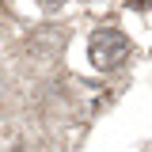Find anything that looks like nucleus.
Here are the masks:
<instances>
[{"mask_svg": "<svg viewBox=\"0 0 152 152\" xmlns=\"http://www.w3.org/2000/svg\"><path fill=\"white\" fill-rule=\"evenodd\" d=\"M88 53H91V65L99 69V72H110L114 65H122V57L129 53V42H126L122 31L107 27V31H95V34H91Z\"/></svg>", "mask_w": 152, "mask_h": 152, "instance_id": "1", "label": "nucleus"}]
</instances>
